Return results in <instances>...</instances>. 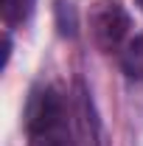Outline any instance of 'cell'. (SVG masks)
Returning <instances> with one entry per match:
<instances>
[{
  "instance_id": "7a4b0ae2",
  "label": "cell",
  "mask_w": 143,
  "mask_h": 146,
  "mask_svg": "<svg viewBox=\"0 0 143 146\" xmlns=\"http://www.w3.org/2000/svg\"><path fill=\"white\" fill-rule=\"evenodd\" d=\"M129 11L121 0H95L90 6V34L101 51H118L129 34Z\"/></svg>"
},
{
  "instance_id": "5b68a950",
  "label": "cell",
  "mask_w": 143,
  "mask_h": 146,
  "mask_svg": "<svg viewBox=\"0 0 143 146\" xmlns=\"http://www.w3.org/2000/svg\"><path fill=\"white\" fill-rule=\"evenodd\" d=\"M135 3H138V6H140V9H143V0H135Z\"/></svg>"
},
{
  "instance_id": "3957f363",
  "label": "cell",
  "mask_w": 143,
  "mask_h": 146,
  "mask_svg": "<svg viewBox=\"0 0 143 146\" xmlns=\"http://www.w3.org/2000/svg\"><path fill=\"white\" fill-rule=\"evenodd\" d=\"M121 65L129 79L135 82H143V34L129 39L124 45V54H121Z\"/></svg>"
},
{
  "instance_id": "277c9868",
  "label": "cell",
  "mask_w": 143,
  "mask_h": 146,
  "mask_svg": "<svg viewBox=\"0 0 143 146\" xmlns=\"http://www.w3.org/2000/svg\"><path fill=\"white\" fill-rule=\"evenodd\" d=\"M36 0H3V20L6 25H23L34 14Z\"/></svg>"
},
{
  "instance_id": "6da1fadb",
  "label": "cell",
  "mask_w": 143,
  "mask_h": 146,
  "mask_svg": "<svg viewBox=\"0 0 143 146\" xmlns=\"http://www.w3.org/2000/svg\"><path fill=\"white\" fill-rule=\"evenodd\" d=\"M28 146H81L73 129L65 96L54 87H36L25 107Z\"/></svg>"
}]
</instances>
